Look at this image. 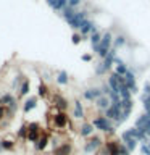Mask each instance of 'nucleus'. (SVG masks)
Instances as JSON below:
<instances>
[{
    "mask_svg": "<svg viewBox=\"0 0 150 155\" xmlns=\"http://www.w3.org/2000/svg\"><path fill=\"white\" fill-rule=\"evenodd\" d=\"M90 123L94 124V128L95 131H100V133H105L106 134V137H110V136H113L115 134V129H116V126L115 123L111 120H108L103 113H97L94 118L90 120Z\"/></svg>",
    "mask_w": 150,
    "mask_h": 155,
    "instance_id": "f257e3e1",
    "label": "nucleus"
},
{
    "mask_svg": "<svg viewBox=\"0 0 150 155\" xmlns=\"http://www.w3.org/2000/svg\"><path fill=\"white\" fill-rule=\"evenodd\" d=\"M103 144H105L103 137H100L99 134H94V136H90L89 139H86L82 150H84V153H97L102 147H103Z\"/></svg>",
    "mask_w": 150,
    "mask_h": 155,
    "instance_id": "f03ea898",
    "label": "nucleus"
},
{
    "mask_svg": "<svg viewBox=\"0 0 150 155\" xmlns=\"http://www.w3.org/2000/svg\"><path fill=\"white\" fill-rule=\"evenodd\" d=\"M87 18H89V13H87V10H76L74 16H73L70 21H66V23H68V26L73 28L74 31H79V29H81V24L84 23Z\"/></svg>",
    "mask_w": 150,
    "mask_h": 155,
    "instance_id": "7ed1b4c3",
    "label": "nucleus"
},
{
    "mask_svg": "<svg viewBox=\"0 0 150 155\" xmlns=\"http://www.w3.org/2000/svg\"><path fill=\"white\" fill-rule=\"evenodd\" d=\"M52 120H53V126H55L57 129H65L66 126L73 128V124L70 121V116H68L66 111H58V113H55L52 116Z\"/></svg>",
    "mask_w": 150,
    "mask_h": 155,
    "instance_id": "20e7f679",
    "label": "nucleus"
},
{
    "mask_svg": "<svg viewBox=\"0 0 150 155\" xmlns=\"http://www.w3.org/2000/svg\"><path fill=\"white\" fill-rule=\"evenodd\" d=\"M42 136V129H41V124L39 123H29L28 124V140L32 144H36L39 137Z\"/></svg>",
    "mask_w": 150,
    "mask_h": 155,
    "instance_id": "39448f33",
    "label": "nucleus"
},
{
    "mask_svg": "<svg viewBox=\"0 0 150 155\" xmlns=\"http://www.w3.org/2000/svg\"><path fill=\"white\" fill-rule=\"evenodd\" d=\"M77 134L81 136L82 139H89L90 136L95 134V128L90 121H81V124L77 126Z\"/></svg>",
    "mask_w": 150,
    "mask_h": 155,
    "instance_id": "423d86ee",
    "label": "nucleus"
},
{
    "mask_svg": "<svg viewBox=\"0 0 150 155\" xmlns=\"http://www.w3.org/2000/svg\"><path fill=\"white\" fill-rule=\"evenodd\" d=\"M121 142H123L126 147H128L129 152H134L135 147H137V142H139V140L135 139L134 136L131 134V131L128 129V131H124V133H121Z\"/></svg>",
    "mask_w": 150,
    "mask_h": 155,
    "instance_id": "0eeeda50",
    "label": "nucleus"
},
{
    "mask_svg": "<svg viewBox=\"0 0 150 155\" xmlns=\"http://www.w3.org/2000/svg\"><path fill=\"white\" fill-rule=\"evenodd\" d=\"M102 95L103 94H102L100 87H87V89L82 91V99L87 100V102H92V104H94L97 99H100Z\"/></svg>",
    "mask_w": 150,
    "mask_h": 155,
    "instance_id": "6e6552de",
    "label": "nucleus"
},
{
    "mask_svg": "<svg viewBox=\"0 0 150 155\" xmlns=\"http://www.w3.org/2000/svg\"><path fill=\"white\" fill-rule=\"evenodd\" d=\"M52 105L55 107L58 111H66L68 108H70V102H68V99L63 97L61 94L52 95Z\"/></svg>",
    "mask_w": 150,
    "mask_h": 155,
    "instance_id": "1a4fd4ad",
    "label": "nucleus"
},
{
    "mask_svg": "<svg viewBox=\"0 0 150 155\" xmlns=\"http://www.w3.org/2000/svg\"><path fill=\"white\" fill-rule=\"evenodd\" d=\"M95 31H99V28H97V24L92 21L90 18H87L86 21L81 24V29H79V32L82 34V37H84V39H86V37H89L90 34H94Z\"/></svg>",
    "mask_w": 150,
    "mask_h": 155,
    "instance_id": "9d476101",
    "label": "nucleus"
},
{
    "mask_svg": "<svg viewBox=\"0 0 150 155\" xmlns=\"http://www.w3.org/2000/svg\"><path fill=\"white\" fill-rule=\"evenodd\" d=\"M73 118L86 121V108H84V105H82V102L79 99H76L74 105H73Z\"/></svg>",
    "mask_w": 150,
    "mask_h": 155,
    "instance_id": "9b49d317",
    "label": "nucleus"
},
{
    "mask_svg": "<svg viewBox=\"0 0 150 155\" xmlns=\"http://www.w3.org/2000/svg\"><path fill=\"white\" fill-rule=\"evenodd\" d=\"M74 149H73V144L68 140V142H63L60 144L58 147L53 149V155H73Z\"/></svg>",
    "mask_w": 150,
    "mask_h": 155,
    "instance_id": "f8f14e48",
    "label": "nucleus"
},
{
    "mask_svg": "<svg viewBox=\"0 0 150 155\" xmlns=\"http://www.w3.org/2000/svg\"><path fill=\"white\" fill-rule=\"evenodd\" d=\"M37 104H39V97L37 95H29L28 99L23 102V113H29V111H32L34 108H37Z\"/></svg>",
    "mask_w": 150,
    "mask_h": 155,
    "instance_id": "ddd939ff",
    "label": "nucleus"
},
{
    "mask_svg": "<svg viewBox=\"0 0 150 155\" xmlns=\"http://www.w3.org/2000/svg\"><path fill=\"white\" fill-rule=\"evenodd\" d=\"M110 105H111V100H110L108 95H102L100 99H97V100L94 102V107L97 108V111H99V113H103V111L108 108Z\"/></svg>",
    "mask_w": 150,
    "mask_h": 155,
    "instance_id": "4468645a",
    "label": "nucleus"
},
{
    "mask_svg": "<svg viewBox=\"0 0 150 155\" xmlns=\"http://www.w3.org/2000/svg\"><path fill=\"white\" fill-rule=\"evenodd\" d=\"M129 45V39L126 34H116L115 39H113V48H116V50H119V48L123 47H128Z\"/></svg>",
    "mask_w": 150,
    "mask_h": 155,
    "instance_id": "2eb2a0df",
    "label": "nucleus"
},
{
    "mask_svg": "<svg viewBox=\"0 0 150 155\" xmlns=\"http://www.w3.org/2000/svg\"><path fill=\"white\" fill-rule=\"evenodd\" d=\"M48 142H50V136L45 134V133H42V136L39 137V140H37L36 144H34V149H36L37 152H44V150L47 149Z\"/></svg>",
    "mask_w": 150,
    "mask_h": 155,
    "instance_id": "dca6fc26",
    "label": "nucleus"
},
{
    "mask_svg": "<svg viewBox=\"0 0 150 155\" xmlns=\"http://www.w3.org/2000/svg\"><path fill=\"white\" fill-rule=\"evenodd\" d=\"M55 82L58 86H68V82H70V74L63 70L57 71L55 73Z\"/></svg>",
    "mask_w": 150,
    "mask_h": 155,
    "instance_id": "f3484780",
    "label": "nucleus"
},
{
    "mask_svg": "<svg viewBox=\"0 0 150 155\" xmlns=\"http://www.w3.org/2000/svg\"><path fill=\"white\" fill-rule=\"evenodd\" d=\"M29 91H31V82H29L28 78H24L23 84L19 86V89H18V97H19V99H21V97H28Z\"/></svg>",
    "mask_w": 150,
    "mask_h": 155,
    "instance_id": "a211bd4d",
    "label": "nucleus"
},
{
    "mask_svg": "<svg viewBox=\"0 0 150 155\" xmlns=\"http://www.w3.org/2000/svg\"><path fill=\"white\" fill-rule=\"evenodd\" d=\"M132 108H134V100H132V99L121 100V110H123V113H124V115H131Z\"/></svg>",
    "mask_w": 150,
    "mask_h": 155,
    "instance_id": "6ab92c4d",
    "label": "nucleus"
},
{
    "mask_svg": "<svg viewBox=\"0 0 150 155\" xmlns=\"http://www.w3.org/2000/svg\"><path fill=\"white\" fill-rule=\"evenodd\" d=\"M110 70L105 66V63L103 61H99L95 65V68H94V73H95V76L97 78H102V76H106V73H108Z\"/></svg>",
    "mask_w": 150,
    "mask_h": 155,
    "instance_id": "aec40b11",
    "label": "nucleus"
},
{
    "mask_svg": "<svg viewBox=\"0 0 150 155\" xmlns=\"http://www.w3.org/2000/svg\"><path fill=\"white\" fill-rule=\"evenodd\" d=\"M148 121H150V113H147V111H145V113H142L137 120H135V124H134V126H135V128H139V129H142L144 126L148 123Z\"/></svg>",
    "mask_w": 150,
    "mask_h": 155,
    "instance_id": "412c9836",
    "label": "nucleus"
},
{
    "mask_svg": "<svg viewBox=\"0 0 150 155\" xmlns=\"http://www.w3.org/2000/svg\"><path fill=\"white\" fill-rule=\"evenodd\" d=\"M48 94H50V92H48V86L45 84V81H42L37 87V97L39 99H47Z\"/></svg>",
    "mask_w": 150,
    "mask_h": 155,
    "instance_id": "4be33fe9",
    "label": "nucleus"
},
{
    "mask_svg": "<svg viewBox=\"0 0 150 155\" xmlns=\"http://www.w3.org/2000/svg\"><path fill=\"white\" fill-rule=\"evenodd\" d=\"M102 36H103V32H100V31H95L94 34H90V36H89L90 45H92V47L99 45V44L102 42Z\"/></svg>",
    "mask_w": 150,
    "mask_h": 155,
    "instance_id": "5701e85b",
    "label": "nucleus"
},
{
    "mask_svg": "<svg viewBox=\"0 0 150 155\" xmlns=\"http://www.w3.org/2000/svg\"><path fill=\"white\" fill-rule=\"evenodd\" d=\"M2 147H3V152H10V150L15 149V140H11V139H2Z\"/></svg>",
    "mask_w": 150,
    "mask_h": 155,
    "instance_id": "b1692460",
    "label": "nucleus"
},
{
    "mask_svg": "<svg viewBox=\"0 0 150 155\" xmlns=\"http://www.w3.org/2000/svg\"><path fill=\"white\" fill-rule=\"evenodd\" d=\"M16 136L19 139H26L28 137V124H21L16 131Z\"/></svg>",
    "mask_w": 150,
    "mask_h": 155,
    "instance_id": "393cba45",
    "label": "nucleus"
},
{
    "mask_svg": "<svg viewBox=\"0 0 150 155\" xmlns=\"http://www.w3.org/2000/svg\"><path fill=\"white\" fill-rule=\"evenodd\" d=\"M82 39H84V37H82V34H81L79 31L74 32V34L71 36V41H73V44H74V45H77V44H79V42L82 41Z\"/></svg>",
    "mask_w": 150,
    "mask_h": 155,
    "instance_id": "a878e982",
    "label": "nucleus"
},
{
    "mask_svg": "<svg viewBox=\"0 0 150 155\" xmlns=\"http://www.w3.org/2000/svg\"><path fill=\"white\" fill-rule=\"evenodd\" d=\"M142 102H144V110L150 113V95H142Z\"/></svg>",
    "mask_w": 150,
    "mask_h": 155,
    "instance_id": "bb28decb",
    "label": "nucleus"
},
{
    "mask_svg": "<svg viewBox=\"0 0 150 155\" xmlns=\"http://www.w3.org/2000/svg\"><path fill=\"white\" fill-rule=\"evenodd\" d=\"M140 153L142 155H150V144L148 142H142V145H140Z\"/></svg>",
    "mask_w": 150,
    "mask_h": 155,
    "instance_id": "cd10ccee",
    "label": "nucleus"
},
{
    "mask_svg": "<svg viewBox=\"0 0 150 155\" xmlns=\"http://www.w3.org/2000/svg\"><path fill=\"white\" fill-rule=\"evenodd\" d=\"M84 2V0H68V7L77 10V7H81V3Z\"/></svg>",
    "mask_w": 150,
    "mask_h": 155,
    "instance_id": "c85d7f7f",
    "label": "nucleus"
},
{
    "mask_svg": "<svg viewBox=\"0 0 150 155\" xmlns=\"http://www.w3.org/2000/svg\"><path fill=\"white\" fill-rule=\"evenodd\" d=\"M5 116H8V113H7V107L0 105V121H2Z\"/></svg>",
    "mask_w": 150,
    "mask_h": 155,
    "instance_id": "c756f323",
    "label": "nucleus"
},
{
    "mask_svg": "<svg viewBox=\"0 0 150 155\" xmlns=\"http://www.w3.org/2000/svg\"><path fill=\"white\" fill-rule=\"evenodd\" d=\"M144 95H150V81L144 84Z\"/></svg>",
    "mask_w": 150,
    "mask_h": 155,
    "instance_id": "7c9ffc66",
    "label": "nucleus"
},
{
    "mask_svg": "<svg viewBox=\"0 0 150 155\" xmlns=\"http://www.w3.org/2000/svg\"><path fill=\"white\" fill-rule=\"evenodd\" d=\"M81 60L82 61H90L92 60V55H90V53H84V55L81 57Z\"/></svg>",
    "mask_w": 150,
    "mask_h": 155,
    "instance_id": "2f4dec72",
    "label": "nucleus"
},
{
    "mask_svg": "<svg viewBox=\"0 0 150 155\" xmlns=\"http://www.w3.org/2000/svg\"><path fill=\"white\" fill-rule=\"evenodd\" d=\"M45 2H47V5H48V7H50V8L53 10V7L57 5V2H58V0H45Z\"/></svg>",
    "mask_w": 150,
    "mask_h": 155,
    "instance_id": "473e14b6",
    "label": "nucleus"
},
{
    "mask_svg": "<svg viewBox=\"0 0 150 155\" xmlns=\"http://www.w3.org/2000/svg\"><path fill=\"white\" fill-rule=\"evenodd\" d=\"M3 152V147H2V139H0V153Z\"/></svg>",
    "mask_w": 150,
    "mask_h": 155,
    "instance_id": "72a5a7b5",
    "label": "nucleus"
}]
</instances>
